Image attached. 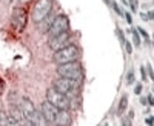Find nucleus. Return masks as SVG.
<instances>
[{
	"instance_id": "1",
	"label": "nucleus",
	"mask_w": 154,
	"mask_h": 126,
	"mask_svg": "<svg viewBox=\"0 0 154 126\" xmlns=\"http://www.w3.org/2000/svg\"><path fill=\"white\" fill-rule=\"evenodd\" d=\"M19 106L23 112V116L26 118V122L29 125H38V126H43V125H48L45 117L42 116V112H38L34 103H32L28 97H20L19 98Z\"/></svg>"
},
{
	"instance_id": "2",
	"label": "nucleus",
	"mask_w": 154,
	"mask_h": 126,
	"mask_svg": "<svg viewBox=\"0 0 154 126\" xmlns=\"http://www.w3.org/2000/svg\"><path fill=\"white\" fill-rule=\"evenodd\" d=\"M80 57V49L77 48L73 43H68L66 46L57 49L52 54V62L56 65H63L68 62H74V60H79Z\"/></svg>"
},
{
	"instance_id": "3",
	"label": "nucleus",
	"mask_w": 154,
	"mask_h": 126,
	"mask_svg": "<svg viewBox=\"0 0 154 126\" xmlns=\"http://www.w3.org/2000/svg\"><path fill=\"white\" fill-rule=\"evenodd\" d=\"M57 74L60 77H66V79H74V80H80L83 79V66L80 62H68L63 65H57Z\"/></svg>"
},
{
	"instance_id": "4",
	"label": "nucleus",
	"mask_w": 154,
	"mask_h": 126,
	"mask_svg": "<svg viewBox=\"0 0 154 126\" xmlns=\"http://www.w3.org/2000/svg\"><path fill=\"white\" fill-rule=\"evenodd\" d=\"M52 88H56L59 92H62L66 97H73L77 94L80 88V80H74V79H66V77H59L52 81Z\"/></svg>"
},
{
	"instance_id": "5",
	"label": "nucleus",
	"mask_w": 154,
	"mask_h": 126,
	"mask_svg": "<svg viewBox=\"0 0 154 126\" xmlns=\"http://www.w3.org/2000/svg\"><path fill=\"white\" fill-rule=\"evenodd\" d=\"M52 11V0H37L34 8H32L31 19L34 23H40V22L48 17Z\"/></svg>"
},
{
	"instance_id": "6",
	"label": "nucleus",
	"mask_w": 154,
	"mask_h": 126,
	"mask_svg": "<svg viewBox=\"0 0 154 126\" xmlns=\"http://www.w3.org/2000/svg\"><path fill=\"white\" fill-rule=\"evenodd\" d=\"M46 100L59 109H68L69 111L71 108V98L62 94V92H59L56 88H49L46 91Z\"/></svg>"
},
{
	"instance_id": "7",
	"label": "nucleus",
	"mask_w": 154,
	"mask_h": 126,
	"mask_svg": "<svg viewBox=\"0 0 154 126\" xmlns=\"http://www.w3.org/2000/svg\"><path fill=\"white\" fill-rule=\"evenodd\" d=\"M28 22V13L23 6H14L13 14H11V26L15 32H22Z\"/></svg>"
},
{
	"instance_id": "8",
	"label": "nucleus",
	"mask_w": 154,
	"mask_h": 126,
	"mask_svg": "<svg viewBox=\"0 0 154 126\" xmlns=\"http://www.w3.org/2000/svg\"><path fill=\"white\" fill-rule=\"evenodd\" d=\"M65 31H69V19L66 17V15L60 14V15H57V17H54L52 23L49 25L46 32H48L49 37H52V36H57V34L65 32Z\"/></svg>"
},
{
	"instance_id": "9",
	"label": "nucleus",
	"mask_w": 154,
	"mask_h": 126,
	"mask_svg": "<svg viewBox=\"0 0 154 126\" xmlns=\"http://www.w3.org/2000/svg\"><path fill=\"white\" fill-rule=\"evenodd\" d=\"M69 40H71L69 31H65V32H60V34H57V36L49 37L48 46H49V49H51V51H57V49L66 46L68 43H69Z\"/></svg>"
},
{
	"instance_id": "10",
	"label": "nucleus",
	"mask_w": 154,
	"mask_h": 126,
	"mask_svg": "<svg viewBox=\"0 0 154 126\" xmlns=\"http://www.w3.org/2000/svg\"><path fill=\"white\" fill-rule=\"evenodd\" d=\"M59 111L60 109L56 108L52 105V103H49L48 100H45L42 103V106H40V112H42V116L45 117L46 120V123H52V125H56L57 122V116H59Z\"/></svg>"
},
{
	"instance_id": "11",
	"label": "nucleus",
	"mask_w": 154,
	"mask_h": 126,
	"mask_svg": "<svg viewBox=\"0 0 154 126\" xmlns=\"http://www.w3.org/2000/svg\"><path fill=\"white\" fill-rule=\"evenodd\" d=\"M69 123H71V116H69L68 109H60L56 125H69Z\"/></svg>"
},
{
	"instance_id": "12",
	"label": "nucleus",
	"mask_w": 154,
	"mask_h": 126,
	"mask_svg": "<svg viewBox=\"0 0 154 126\" xmlns=\"http://www.w3.org/2000/svg\"><path fill=\"white\" fill-rule=\"evenodd\" d=\"M126 108H128V95L123 94L122 98H120V102H119V106H117V112H119V116L120 114H123L126 111Z\"/></svg>"
},
{
	"instance_id": "13",
	"label": "nucleus",
	"mask_w": 154,
	"mask_h": 126,
	"mask_svg": "<svg viewBox=\"0 0 154 126\" xmlns=\"http://www.w3.org/2000/svg\"><path fill=\"white\" fill-rule=\"evenodd\" d=\"M131 36H133L134 46H140V39H139V32H137V29H131Z\"/></svg>"
},
{
	"instance_id": "14",
	"label": "nucleus",
	"mask_w": 154,
	"mask_h": 126,
	"mask_svg": "<svg viewBox=\"0 0 154 126\" xmlns=\"http://www.w3.org/2000/svg\"><path fill=\"white\" fill-rule=\"evenodd\" d=\"M126 83H128V85H133L134 83V71L133 69H130L128 74H126Z\"/></svg>"
},
{
	"instance_id": "15",
	"label": "nucleus",
	"mask_w": 154,
	"mask_h": 126,
	"mask_svg": "<svg viewBox=\"0 0 154 126\" xmlns=\"http://www.w3.org/2000/svg\"><path fill=\"white\" fill-rule=\"evenodd\" d=\"M137 32H139L142 37H145V40H150V36H148V32L144 28H137Z\"/></svg>"
},
{
	"instance_id": "16",
	"label": "nucleus",
	"mask_w": 154,
	"mask_h": 126,
	"mask_svg": "<svg viewBox=\"0 0 154 126\" xmlns=\"http://www.w3.org/2000/svg\"><path fill=\"white\" fill-rule=\"evenodd\" d=\"M11 2H13L14 6H22L23 3H28V2H31V0H11Z\"/></svg>"
},
{
	"instance_id": "17",
	"label": "nucleus",
	"mask_w": 154,
	"mask_h": 126,
	"mask_svg": "<svg viewBox=\"0 0 154 126\" xmlns=\"http://www.w3.org/2000/svg\"><path fill=\"white\" fill-rule=\"evenodd\" d=\"M111 5H113V8H114V11H116V13H117V14H120V15H123L125 13H123V11L122 9H120L119 8V5L117 3H116V2H111Z\"/></svg>"
},
{
	"instance_id": "18",
	"label": "nucleus",
	"mask_w": 154,
	"mask_h": 126,
	"mask_svg": "<svg viewBox=\"0 0 154 126\" xmlns=\"http://www.w3.org/2000/svg\"><path fill=\"white\" fill-rule=\"evenodd\" d=\"M123 45H125L126 52H128V54H133V45H131L130 42H126V40H125V43H123Z\"/></svg>"
},
{
	"instance_id": "19",
	"label": "nucleus",
	"mask_w": 154,
	"mask_h": 126,
	"mask_svg": "<svg viewBox=\"0 0 154 126\" xmlns=\"http://www.w3.org/2000/svg\"><path fill=\"white\" fill-rule=\"evenodd\" d=\"M140 17L144 19V20H151L153 19V13H142Z\"/></svg>"
},
{
	"instance_id": "20",
	"label": "nucleus",
	"mask_w": 154,
	"mask_h": 126,
	"mask_svg": "<svg viewBox=\"0 0 154 126\" xmlns=\"http://www.w3.org/2000/svg\"><path fill=\"white\" fill-rule=\"evenodd\" d=\"M130 6H131V11L136 13L137 11V0H130Z\"/></svg>"
},
{
	"instance_id": "21",
	"label": "nucleus",
	"mask_w": 154,
	"mask_h": 126,
	"mask_svg": "<svg viewBox=\"0 0 154 126\" xmlns=\"http://www.w3.org/2000/svg\"><path fill=\"white\" fill-rule=\"evenodd\" d=\"M117 36H119V40H120V43H125V36H123V31L122 29H117Z\"/></svg>"
},
{
	"instance_id": "22",
	"label": "nucleus",
	"mask_w": 154,
	"mask_h": 126,
	"mask_svg": "<svg viewBox=\"0 0 154 126\" xmlns=\"http://www.w3.org/2000/svg\"><path fill=\"white\" fill-rule=\"evenodd\" d=\"M140 74H142V80H146V71H145V66H142L140 68Z\"/></svg>"
},
{
	"instance_id": "23",
	"label": "nucleus",
	"mask_w": 154,
	"mask_h": 126,
	"mask_svg": "<svg viewBox=\"0 0 154 126\" xmlns=\"http://www.w3.org/2000/svg\"><path fill=\"white\" fill-rule=\"evenodd\" d=\"M3 91H5V81L2 80V77H0V95L3 94Z\"/></svg>"
},
{
	"instance_id": "24",
	"label": "nucleus",
	"mask_w": 154,
	"mask_h": 126,
	"mask_svg": "<svg viewBox=\"0 0 154 126\" xmlns=\"http://www.w3.org/2000/svg\"><path fill=\"white\" fill-rule=\"evenodd\" d=\"M123 15H125V19H126V22H128L130 25L133 23V17H131V14H128V13H126V14H123Z\"/></svg>"
},
{
	"instance_id": "25",
	"label": "nucleus",
	"mask_w": 154,
	"mask_h": 126,
	"mask_svg": "<svg viewBox=\"0 0 154 126\" xmlns=\"http://www.w3.org/2000/svg\"><path fill=\"white\" fill-rule=\"evenodd\" d=\"M134 92H136V94H140V92H142V85H136Z\"/></svg>"
},
{
	"instance_id": "26",
	"label": "nucleus",
	"mask_w": 154,
	"mask_h": 126,
	"mask_svg": "<svg viewBox=\"0 0 154 126\" xmlns=\"http://www.w3.org/2000/svg\"><path fill=\"white\" fill-rule=\"evenodd\" d=\"M145 122H146V125H148V126H151V125H153V117H148V118L145 120Z\"/></svg>"
},
{
	"instance_id": "27",
	"label": "nucleus",
	"mask_w": 154,
	"mask_h": 126,
	"mask_svg": "<svg viewBox=\"0 0 154 126\" xmlns=\"http://www.w3.org/2000/svg\"><path fill=\"white\" fill-rule=\"evenodd\" d=\"M140 103H142V105H146V103H148V100H146L145 97H142V98H140Z\"/></svg>"
},
{
	"instance_id": "28",
	"label": "nucleus",
	"mask_w": 154,
	"mask_h": 126,
	"mask_svg": "<svg viewBox=\"0 0 154 126\" xmlns=\"http://www.w3.org/2000/svg\"><path fill=\"white\" fill-rule=\"evenodd\" d=\"M146 100H148V103H150V105H154V102H153V95H150V97L146 98Z\"/></svg>"
},
{
	"instance_id": "29",
	"label": "nucleus",
	"mask_w": 154,
	"mask_h": 126,
	"mask_svg": "<svg viewBox=\"0 0 154 126\" xmlns=\"http://www.w3.org/2000/svg\"><path fill=\"white\" fill-rule=\"evenodd\" d=\"M148 72H150V77L153 79V69H151V66H148Z\"/></svg>"
},
{
	"instance_id": "30",
	"label": "nucleus",
	"mask_w": 154,
	"mask_h": 126,
	"mask_svg": "<svg viewBox=\"0 0 154 126\" xmlns=\"http://www.w3.org/2000/svg\"><path fill=\"white\" fill-rule=\"evenodd\" d=\"M111 2H113V0H105V3H106V5H111Z\"/></svg>"
}]
</instances>
